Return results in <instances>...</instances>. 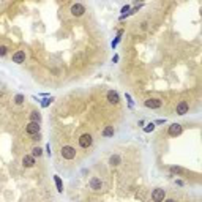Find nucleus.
<instances>
[{"label": "nucleus", "instance_id": "obj_1", "mask_svg": "<svg viewBox=\"0 0 202 202\" xmlns=\"http://www.w3.org/2000/svg\"><path fill=\"white\" fill-rule=\"evenodd\" d=\"M60 153H62V156H63L65 160H74V156H76V150H74L71 145H63L62 150H60Z\"/></svg>", "mask_w": 202, "mask_h": 202}, {"label": "nucleus", "instance_id": "obj_2", "mask_svg": "<svg viewBox=\"0 0 202 202\" xmlns=\"http://www.w3.org/2000/svg\"><path fill=\"white\" fill-rule=\"evenodd\" d=\"M182 131H183V126H182L180 123H172V125L169 126V130H167V134H169L171 137H177V136L182 134Z\"/></svg>", "mask_w": 202, "mask_h": 202}, {"label": "nucleus", "instance_id": "obj_3", "mask_svg": "<svg viewBox=\"0 0 202 202\" xmlns=\"http://www.w3.org/2000/svg\"><path fill=\"white\" fill-rule=\"evenodd\" d=\"M145 108H148V109H160L161 106H163V101L161 99H158V98H148V99H145Z\"/></svg>", "mask_w": 202, "mask_h": 202}, {"label": "nucleus", "instance_id": "obj_4", "mask_svg": "<svg viewBox=\"0 0 202 202\" xmlns=\"http://www.w3.org/2000/svg\"><path fill=\"white\" fill-rule=\"evenodd\" d=\"M40 123H35V122H29L27 126H25V131H27V134L30 136H35V134H40Z\"/></svg>", "mask_w": 202, "mask_h": 202}, {"label": "nucleus", "instance_id": "obj_5", "mask_svg": "<svg viewBox=\"0 0 202 202\" xmlns=\"http://www.w3.org/2000/svg\"><path fill=\"white\" fill-rule=\"evenodd\" d=\"M92 144H93V137H92V134L85 133V134H82V136L79 137V145H81L82 148H89Z\"/></svg>", "mask_w": 202, "mask_h": 202}, {"label": "nucleus", "instance_id": "obj_6", "mask_svg": "<svg viewBox=\"0 0 202 202\" xmlns=\"http://www.w3.org/2000/svg\"><path fill=\"white\" fill-rule=\"evenodd\" d=\"M84 13H85V7H84L82 3H74V5L71 7V14H73L74 17H81Z\"/></svg>", "mask_w": 202, "mask_h": 202}, {"label": "nucleus", "instance_id": "obj_7", "mask_svg": "<svg viewBox=\"0 0 202 202\" xmlns=\"http://www.w3.org/2000/svg\"><path fill=\"white\" fill-rule=\"evenodd\" d=\"M164 197H166V193L161 188H156L153 193H152V199H153V202H163Z\"/></svg>", "mask_w": 202, "mask_h": 202}, {"label": "nucleus", "instance_id": "obj_8", "mask_svg": "<svg viewBox=\"0 0 202 202\" xmlns=\"http://www.w3.org/2000/svg\"><path fill=\"white\" fill-rule=\"evenodd\" d=\"M24 62H25V52L24 50H16V52L13 54V63L22 65Z\"/></svg>", "mask_w": 202, "mask_h": 202}, {"label": "nucleus", "instance_id": "obj_9", "mask_svg": "<svg viewBox=\"0 0 202 202\" xmlns=\"http://www.w3.org/2000/svg\"><path fill=\"white\" fill-rule=\"evenodd\" d=\"M177 114L179 115H185V114H188V111H190V104L186 103V101H180L179 104H177Z\"/></svg>", "mask_w": 202, "mask_h": 202}, {"label": "nucleus", "instance_id": "obj_10", "mask_svg": "<svg viewBox=\"0 0 202 202\" xmlns=\"http://www.w3.org/2000/svg\"><path fill=\"white\" fill-rule=\"evenodd\" d=\"M90 188L93 191H101V188H103V182H101L98 177H92V179H90Z\"/></svg>", "mask_w": 202, "mask_h": 202}, {"label": "nucleus", "instance_id": "obj_11", "mask_svg": "<svg viewBox=\"0 0 202 202\" xmlns=\"http://www.w3.org/2000/svg\"><path fill=\"white\" fill-rule=\"evenodd\" d=\"M108 101H109L111 104H118V103H120L118 93H117L115 90H109V92H108Z\"/></svg>", "mask_w": 202, "mask_h": 202}, {"label": "nucleus", "instance_id": "obj_12", "mask_svg": "<svg viewBox=\"0 0 202 202\" xmlns=\"http://www.w3.org/2000/svg\"><path fill=\"white\" fill-rule=\"evenodd\" d=\"M22 166L24 167H33L35 166V158L32 155H25L22 158Z\"/></svg>", "mask_w": 202, "mask_h": 202}, {"label": "nucleus", "instance_id": "obj_13", "mask_svg": "<svg viewBox=\"0 0 202 202\" xmlns=\"http://www.w3.org/2000/svg\"><path fill=\"white\" fill-rule=\"evenodd\" d=\"M29 117H30V122H35V123H40V122H41V114H40L38 111H32Z\"/></svg>", "mask_w": 202, "mask_h": 202}, {"label": "nucleus", "instance_id": "obj_14", "mask_svg": "<svg viewBox=\"0 0 202 202\" xmlns=\"http://www.w3.org/2000/svg\"><path fill=\"white\" fill-rule=\"evenodd\" d=\"M114 126H106V128L103 130V137H112L114 136Z\"/></svg>", "mask_w": 202, "mask_h": 202}, {"label": "nucleus", "instance_id": "obj_15", "mask_svg": "<svg viewBox=\"0 0 202 202\" xmlns=\"http://www.w3.org/2000/svg\"><path fill=\"white\" fill-rule=\"evenodd\" d=\"M54 182H55L57 191H59V193H63V183H62V179H60L59 175H54Z\"/></svg>", "mask_w": 202, "mask_h": 202}, {"label": "nucleus", "instance_id": "obj_16", "mask_svg": "<svg viewBox=\"0 0 202 202\" xmlns=\"http://www.w3.org/2000/svg\"><path fill=\"white\" fill-rule=\"evenodd\" d=\"M109 164H111V166H118V164H120V156H118V155H112V156L109 158Z\"/></svg>", "mask_w": 202, "mask_h": 202}, {"label": "nucleus", "instance_id": "obj_17", "mask_svg": "<svg viewBox=\"0 0 202 202\" xmlns=\"http://www.w3.org/2000/svg\"><path fill=\"white\" fill-rule=\"evenodd\" d=\"M41 155H43V150H41L40 147H35V148L32 150V156H33V158H35V156H38V158H40Z\"/></svg>", "mask_w": 202, "mask_h": 202}, {"label": "nucleus", "instance_id": "obj_18", "mask_svg": "<svg viewBox=\"0 0 202 202\" xmlns=\"http://www.w3.org/2000/svg\"><path fill=\"white\" fill-rule=\"evenodd\" d=\"M153 130H155V123H153V122H152V123H147V126L144 128V131H145V133H152Z\"/></svg>", "mask_w": 202, "mask_h": 202}, {"label": "nucleus", "instance_id": "obj_19", "mask_svg": "<svg viewBox=\"0 0 202 202\" xmlns=\"http://www.w3.org/2000/svg\"><path fill=\"white\" fill-rule=\"evenodd\" d=\"M24 99H25L24 95H16V96H14V103H16V104H22Z\"/></svg>", "mask_w": 202, "mask_h": 202}, {"label": "nucleus", "instance_id": "obj_20", "mask_svg": "<svg viewBox=\"0 0 202 202\" xmlns=\"http://www.w3.org/2000/svg\"><path fill=\"white\" fill-rule=\"evenodd\" d=\"M8 54V47L7 46H0V57H5Z\"/></svg>", "mask_w": 202, "mask_h": 202}, {"label": "nucleus", "instance_id": "obj_21", "mask_svg": "<svg viewBox=\"0 0 202 202\" xmlns=\"http://www.w3.org/2000/svg\"><path fill=\"white\" fill-rule=\"evenodd\" d=\"M50 103H52V98H47V99H43V101H41V106H43V108H47Z\"/></svg>", "mask_w": 202, "mask_h": 202}, {"label": "nucleus", "instance_id": "obj_22", "mask_svg": "<svg viewBox=\"0 0 202 202\" xmlns=\"http://www.w3.org/2000/svg\"><path fill=\"white\" fill-rule=\"evenodd\" d=\"M128 11H130V5H126V7H123V8H122V13H123L122 16H125V14H128Z\"/></svg>", "mask_w": 202, "mask_h": 202}, {"label": "nucleus", "instance_id": "obj_23", "mask_svg": "<svg viewBox=\"0 0 202 202\" xmlns=\"http://www.w3.org/2000/svg\"><path fill=\"white\" fill-rule=\"evenodd\" d=\"M163 123H166V118H158L155 122V125H163Z\"/></svg>", "mask_w": 202, "mask_h": 202}, {"label": "nucleus", "instance_id": "obj_24", "mask_svg": "<svg viewBox=\"0 0 202 202\" xmlns=\"http://www.w3.org/2000/svg\"><path fill=\"white\" fill-rule=\"evenodd\" d=\"M46 152H47V155H49V156L52 155V152H50V145H49V144L46 145Z\"/></svg>", "mask_w": 202, "mask_h": 202}, {"label": "nucleus", "instance_id": "obj_25", "mask_svg": "<svg viewBox=\"0 0 202 202\" xmlns=\"http://www.w3.org/2000/svg\"><path fill=\"white\" fill-rule=\"evenodd\" d=\"M33 141H40V134H35V136H33Z\"/></svg>", "mask_w": 202, "mask_h": 202}, {"label": "nucleus", "instance_id": "obj_26", "mask_svg": "<svg viewBox=\"0 0 202 202\" xmlns=\"http://www.w3.org/2000/svg\"><path fill=\"white\" fill-rule=\"evenodd\" d=\"M163 202H177L175 199H166V200H163Z\"/></svg>", "mask_w": 202, "mask_h": 202}]
</instances>
